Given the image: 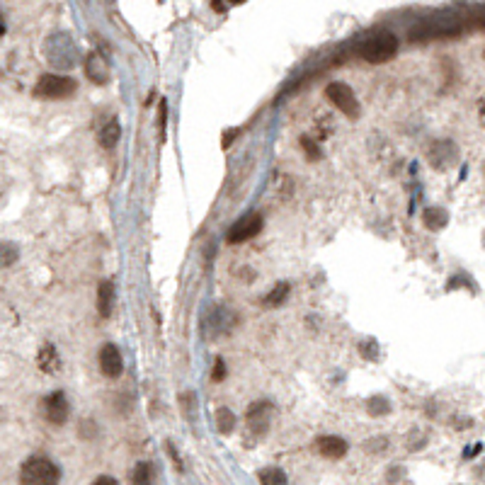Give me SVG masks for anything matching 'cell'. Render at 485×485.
Listing matches in <instances>:
<instances>
[{
	"label": "cell",
	"instance_id": "cb8c5ba5",
	"mask_svg": "<svg viewBox=\"0 0 485 485\" xmlns=\"http://www.w3.org/2000/svg\"><path fill=\"white\" fill-rule=\"evenodd\" d=\"M359 350H362L364 359H379V347H376V342H372V345H369V342H362Z\"/></svg>",
	"mask_w": 485,
	"mask_h": 485
},
{
	"label": "cell",
	"instance_id": "f1b7e54d",
	"mask_svg": "<svg viewBox=\"0 0 485 485\" xmlns=\"http://www.w3.org/2000/svg\"><path fill=\"white\" fill-rule=\"evenodd\" d=\"M231 3H243V0H231Z\"/></svg>",
	"mask_w": 485,
	"mask_h": 485
},
{
	"label": "cell",
	"instance_id": "30bf717a",
	"mask_svg": "<svg viewBox=\"0 0 485 485\" xmlns=\"http://www.w3.org/2000/svg\"><path fill=\"white\" fill-rule=\"evenodd\" d=\"M100 369H102V374H105L107 379H119V376H122L124 357H122V350H119L114 342L102 345V350H100Z\"/></svg>",
	"mask_w": 485,
	"mask_h": 485
},
{
	"label": "cell",
	"instance_id": "5b68a950",
	"mask_svg": "<svg viewBox=\"0 0 485 485\" xmlns=\"http://www.w3.org/2000/svg\"><path fill=\"white\" fill-rule=\"evenodd\" d=\"M325 97H328V100L333 102V107H338L345 117L359 119V114H362V107H359L355 90H352L347 83H330L328 88H325Z\"/></svg>",
	"mask_w": 485,
	"mask_h": 485
},
{
	"label": "cell",
	"instance_id": "9a60e30c",
	"mask_svg": "<svg viewBox=\"0 0 485 485\" xmlns=\"http://www.w3.org/2000/svg\"><path fill=\"white\" fill-rule=\"evenodd\" d=\"M119 136H122V127H119V122H110L105 129L100 131V146L107 148V151H112V148L119 144Z\"/></svg>",
	"mask_w": 485,
	"mask_h": 485
},
{
	"label": "cell",
	"instance_id": "9c48e42d",
	"mask_svg": "<svg viewBox=\"0 0 485 485\" xmlns=\"http://www.w3.org/2000/svg\"><path fill=\"white\" fill-rule=\"evenodd\" d=\"M85 76L90 78L95 85H107L112 78V66L110 61H107L105 54H100V51H93V54H88V59H85Z\"/></svg>",
	"mask_w": 485,
	"mask_h": 485
},
{
	"label": "cell",
	"instance_id": "7c38bea8",
	"mask_svg": "<svg viewBox=\"0 0 485 485\" xmlns=\"http://www.w3.org/2000/svg\"><path fill=\"white\" fill-rule=\"evenodd\" d=\"M316 449L321 452V456H325V459L338 461L347 454V449L350 447H347L345 439L338 437V435H323V437L316 439Z\"/></svg>",
	"mask_w": 485,
	"mask_h": 485
},
{
	"label": "cell",
	"instance_id": "e0dca14e",
	"mask_svg": "<svg viewBox=\"0 0 485 485\" xmlns=\"http://www.w3.org/2000/svg\"><path fill=\"white\" fill-rule=\"evenodd\" d=\"M216 430H219L221 435H231V432L236 430V415H233L228 408L216 410Z\"/></svg>",
	"mask_w": 485,
	"mask_h": 485
},
{
	"label": "cell",
	"instance_id": "4fadbf2b",
	"mask_svg": "<svg viewBox=\"0 0 485 485\" xmlns=\"http://www.w3.org/2000/svg\"><path fill=\"white\" fill-rule=\"evenodd\" d=\"M37 367L42 369L44 374H49V376H54L61 369L59 352H56V347L51 345V342H47V345L39 347V352H37Z\"/></svg>",
	"mask_w": 485,
	"mask_h": 485
},
{
	"label": "cell",
	"instance_id": "5bb4252c",
	"mask_svg": "<svg viewBox=\"0 0 485 485\" xmlns=\"http://www.w3.org/2000/svg\"><path fill=\"white\" fill-rule=\"evenodd\" d=\"M114 301H117V294H114V284L110 279L100 282L97 287V311H100L102 318H110L114 311Z\"/></svg>",
	"mask_w": 485,
	"mask_h": 485
},
{
	"label": "cell",
	"instance_id": "484cf974",
	"mask_svg": "<svg viewBox=\"0 0 485 485\" xmlns=\"http://www.w3.org/2000/svg\"><path fill=\"white\" fill-rule=\"evenodd\" d=\"M81 427H83V432H81V435H83V437H88V439H93V437H95V435H97V432H95V422H90V420H85V422H83V425H81Z\"/></svg>",
	"mask_w": 485,
	"mask_h": 485
},
{
	"label": "cell",
	"instance_id": "7a4b0ae2",
	"mask_svg": "<svg viewBox=\"0 0 485 485\" xmlns=\"http://www.w3.org/2000/svg\"><path fill=\"white\" fill-rule=\"evenodd\" d=\"M44 56H47V61L54 68H73L78 64V59H81V54H78V47L76 42L71 39V34L66 32H56L51 34L47 39V44H44Z\"/></svg>",
	"mask_w": 485,
	"mask_h": 485
},
{
	"label": "cell",
	"instance_id": "ac0fdd59",
	"mask_svg": "<svg viewBox=\"0 0 485 485\" xmlns=\"http://www.w3.org/2000/svg\"><path fill=\"white\" fill-rule=\"evenodd\" d=\"M17 258H20V250L15 243H0V267L15 265Z\"/></svg>",
	"mask_w": 485,
	"mask_h": 485
},
{
	"label": "cell",
	"instance_id": "277c9868",
	"mask_svg": "<svg viewBox=\"0 0 485 485\" xmlns=\"http://www.w3.org/2000/svg\"><path fill=\"white\" fill-rule=\"evenodd\" d=\"M78 83L68 76H56V73H47L42 76L34 85V97H42V100H66V97L76 95Z\"/></svg>",
	"mask_w": 485,
	"mask_h": 485
},
{
	"label": "cell",
	"instance_id": "8fae6325",
	"mask_svg": "<svg viewBox=\"0 0 485 485\" xmlns=\"http://www.w3.org/2000/svg\"><path fill=\"white\" fill-rule=\"evenodd\" d=\"M456 158H459V151H456V146L452 141H437V144H432V148H430V163L435 165L437 170L452 168L456 163Z\"/></svg>",
	"mask_w": 485,
	"mask_h": 485
},
{
	"label": "cell",
	"instance_id": "3957f363",
	"mask_svg": "<svg viewBox=\"0 0 485 485\" xmlns=\"http://www.w3.org/2000/svg\"><path fill=\"white\" fill-rule=\"evenodd\" d=\"M20 481L27 485H54L61 481V469L47 456H30L20 469Z\"/></svg>",
	"mask_w": 485,
	"mask_h": 485
},
{
	"label": "cell",
	"instance_id": "603a6c76",
	"mask_svg": "<svg viewBox=\"0 0 485 485\" xmlns=\"http://www.w3.org/2000/svg\"><path fill=\"white\" fill-rule=\"evenodd\" d=\"M301 148H304V151H306L308 161H321L323 151H321V148H318V144H313V139H311V136H301Z\"/></svg>",
	"mask_w": 485,
	"mask_h": 485
},
{
	"label": "cell",
	"instance_id": "7402d4cb",
	"mask_svg": "<svg viewBox=\"0 0 485 485\" xmlns=\"http://www.w3.org/2000/svg\"><path fill=\"white\" fill-rule=\"evenodd\" d=\"M367 408H369V415H374V418H381V415L391 413V403H388L384 396L369 398V401H367Z\"/></svg>",
	"mask_w": 485,
	"mask_h": 485
},
{
	"label": "cell",
	"instance_id": "2e32d148",
	"mask_svg": "<svg viewBox=\"0 0 485 485\" xmlns=\"http://www.w3.org/2000/svg\"><path fill=\"white\" fill-rule=\"evenodd\" d=\"M449 224V214L439 207H432L425 211V226L432 228V231H442L444 226Z\"/></svg>",
	"mask_w": 485,
	"mask_h": 485
},
{
	"label": "cell",
	"instance_id": "44dd1931",
	"mask_svg": "<svg viewBox=\"0 0 485 485\" xmlns=\"http://www.w3.org/2000/svg\"><path fill=\"white\" fill-rule=\"evenodd\" d=\"M287 296H289V284H284V282L277 284V287L265 296V306H279V304H284V301H287Z\"/></svg>",
	"mask_w": 485,
	"mask_h": 485
},
{
	"label": "cell",
	"instance_id": "8992f818",
	"mask_svg": "<svg viewBox=\"0 0 485 485\" xmlns=\"http://www.w3.org/2000/svg\"><path fill=\"white\" fill-rule=\"evenodd\" d=\"M262 226H265V221H262L258 211H248V214H243L236 224L228 228V243L250 241V238H255L262 231Z\"/></svg>",
	"mask_w": 485,
	"mask_h": 485
},
{
	"label": "cell",
	"instance_id": "ba28073f",
	"mask_svg": "<svg viewBox=\"0 0 485 485\" xmlns=\"http://www.w3.org/2000/svg\"><path fill=\"white\" fill-rule=\"evenodd\" d=\"M68 415H71V405L64 391H54L51 396L44 398V418L51 425H66Z\"/></svg>",
	"mask_w": 485,
	"mask_h": 485
},
{
	"label": "cell",
	"instance_id": "6da1fadb",
	"mask_svg": "<svg viewBox=\"0 0 485 485\" xmlns=\"http://www.w3.org/2000/svg\"><path fill=\"white\" fill-rule=\"evenodd\" d=\"M398 51V39L393 32L379 30L374 34H369L362 44H359V56H362L367 64H386L396 56Z\"/></svg>",
	"mask_w": 485,
	"mask_h": 485
},
{
	"label": "cell",
	"instance_id": "52a82bcc",
	"mask_svg": "<svg viewBox=\"0 0 485 485\" xmlns=\"http://www.w3.org/2000/svg\"><path fill=\"white\" fill-rule=\"evenodd\" d=\"M272 415H275V405L272 403H267V401L253 403L248 410V430L258 437L267 435V430H270V425H272Z\"/></svg>",
	"mask_w": 485,
	"mask_h": 485
},
{
	"label": "cell",
	"instance_id": "83f0119b",
	"mask_svg": "<svg viewBox=\"0 0 485 485\" xmlns=\"http://www.w3.org/2000/svg\"><path fill=\"white\" fill-rule=\"evenodd\" d=\"M5 34V20H3V15H0V37Z\"/></svg>",
	"mask_w": 485,
	"mask_h": 485
},
{
	"label": "cell",
	"instance_id": "4316f807",
	"mask_svg": "<svg viewBox=\"0 0 485 485\" xmlns=\"http://www.w3.org/2000/svg\"><path fill=\"white\" fill-rule=\"evenodd\" d=\"M100 483H107V485H117V481L110 476H100V478H95V485H100Z\"/></svg>",
	"mask_w": 485,
	"mask_h": 485
},
{
	"label": "cell",
	"instance_id": "d6986e66",
	"mask_svg": "<svg viewBox=\"0 0 485 485\" xmlns=\"http://www.w3.org/2000/svg\"><path fill=\"white\" fill-rule=\"evenodd\" d=\"M258 478H260V483H265V485H275V483L284 485L289 481L287 473H284L282 469H262Z\"/></svg>",
	"mask_w": 485,
	"mask_h": 485
},
{
	"label": "cell",
	"instance_id": "ffe728a7",
	"mask_svg": "<svg viewBox=\"0 0 485 485\" xmlns=\"http://www.w3.org/2000/svg\"><path fill=\"white\" fill-rule=\"evenodd\" d=\"M151 481H153V466L146 464V461L136 464L134 471H131V483H151Z\"/></svg>",
	"mask_w": 485,
	"mask_h": 485
},
{
	"label": "cell",
	"instance_id": "d4e9b609",
	"mask_svg": "<svg viewBox=\"0 0 485 485\" xmlns=\"http://www.w3.org/2000/svg\"><path fill=\"white\" fill-rule=\"evenodd\" d=\"M211 379L214 381H224L226 379V364H224V359H216L214 362V374H211Z\"/></svg>",
	"mask_w": 485,
	"mask_h": 485
}]
</instances>
